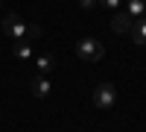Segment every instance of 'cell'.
Instances as JSON below:
<instances>
[{
    "mask_svg": "<svg viewBox=\"0 0 146 132\" xmlns=\"http://www.w3.org/2000/svg\"><path fill=\"white\" fill-rule=\"evenodd\" d=\"M27 29H29V23L21 15H15V12H9L3 18V35L9 41H27Z\"/></svg>",
    "mask_w": 146,
    "mask_h": 132,
    "instance_id": "6da1fadb",
    "label": "cell"
},
{
    "mask_svg": "<svg viewBox=\"0 0 146 132\" xmlns=\"http://www.w3.org/2000/svg\"><path fill=\"white\" fill-rule=\"evenodd\" d=\"M76 56H79V62L91 65V62H100V59L105 56V47H102V41H96V38H82L76 44Z\"/></svg>",
    "mask_w": 146,
    "mask_h": 132,
    "instance_id": "7a4b0ae2",
    "label": "cell"
},
{
    "mask_svg": "<svg viewBox=\"0 0 146 132\" xmlns=\"http://www.w3.org/2000/svg\"><path fill=\"white\" fill-rule=\"evenodd\" d=\"M94 106L102 109V112H111L117 106V88L111 82H100V85L94 88Z\"/></svg>",
    "mask_w": 146,
    "mask_h": 132,
    "instance_id": "3957f363",
    "label": "cell"
},
{
    "mask_svg": "<svg viewBox=\"0 0 146 132\" xmlns=\"http://www.w3.org/2000/svg\"><path fill=\"white\" fill-rule=\"evenodd\" d=\"M131 23H135V18H131L126 9H117L114 18H111V32H129Z\"/></svg>",
    "mask_w": 146,
    "mask_h": 132,
    "instance_id": "277c9868",
    "label": "cell"
},
{
    "mask_svg": "<svg viewBox=\"0 0 146 132\" xmlns=\"http://www.w3.org/2000/svg\"><path fill=\"white\" fill-rule=\"evenodd\" d=\"M50 91H53V85H50V79H47V76H41V74H38V76L32 79V94H35L38 100H44Z\"/></svg>",
    "mask_w": 146,
    "mask_h": 132,
    "instance_id": "5b68a950",
    "label": "cell"
},
{
    "mask_svg": "<svg viewBox=\"0 0 146 132\" xmlns=\"http://www.w3.org/2000/svg\"><path fill=\"white\" fill-rule=\"evenodd\" d=\"M131 38H135V44H140V47H146V18H137L135 23H131Z\"/></svg>",
    "mask_w": 146,
    "mask_h": 132,
    "instance_id": "8992f818",
    "label": "cell"
},
{
    "mask_svg": "<svg viewBox=\"0 0 146 132\" xmlns=\"http://www.w3.org/2000/svg\"><path fill=\"white\" fill-rule=\"evenodd\" d=\"M53 65H56V59L50 56V53H41V56H35V68H38V74L41 76H47L53 70Z\"/></svg>",
    "mask_w": 146,
    "mask_h": 132,
    "instance_id": "52a82bcc",
    "label": "cell"
},
{
    "mask_svg": "<svg viewBox=\"0 0 146 132\" xmlns=\"http://www.w3.org/2000/svg\"><path fill=\"white\" fill-rule=\"evenodd\" d=\"M12 53H15L18 59H23V62L35 59V56H32V44H29V41H15V44H12Z\"/></svg>",
    "mask_w": 146,
    "mask_h": 132,
    "instance_id": "ba28073f",
    "label": "cell"
},
{
    "mask_svg": "<svg viewBox=\"0 0 146 132\" xmlns=\"http://www.w3.org/2000/svg\"><path fill=\"white\" fill-rule=\"evenodd\" d=\"M126 12H129L135 21L143 18V15H146V0H126Z\"/></svg>",
    "mask_w": 146,
    "mask_h": 132,
    "instance_id": "9c48e42d",
    "label": "cell"
},
{
    "mask_svg": "<svg viewBox=\"0 0 146 132\" xmlns=\"http://www.w3.org/2000/svg\"><path fill=\"white\" fill-rule=\"evenodd\" d=\"M100 3H102L105 9H114V12H117V9H120V3H123V0H100Z\"/></svg>",
    "mask_w": 146,
    "mask_h": 132,
    "instance_id": "30bf717a",
    "label": "cell"
},
{
    "mask_svg": "<svg viewBox=\"0 0 146 132\" xmlns=\"http://www.w3.org/2000/svg\"><path fill=\"white\" fill-rule=\"evenodd\" d=\"M41 35V27H35V23H29V29H27V38H38Z\"/></svg>",
    "mask_w": 146,
    "mask_h": 132,
    "instance_id": "8fae6325",
    "label": "cell"
},
{
    "mask_svg": "<svg viewBox=\"0 0 146 132\" xmlns=\"http://www.w3.org/2000/svg\"><path fill=\"white\" fill-rule=\"evenodd\" d=\"M94 3H96V0H79V6H82V9H91Z\"/></svg>",
    "mask_w": 146,
    "mask_h": 132,
    "instance_id": "7c38bea8",
    "label": "cell"
}]
</instances>
